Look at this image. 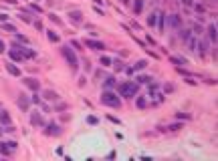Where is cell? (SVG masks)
<instances>
[{"mask_svg": "<svg viewBox=\"0 0 218 161\" xmlns=\"http://www.w3.org/2000/svg\"><path fill=\"white\" fill-rule=\"evenodd\" d=\"M154 22H156V14H154V16H149V18H147V24H154Z\"/></svg>", "mask_w": 218, "mask_h": 161, "instance_id": "44dd1931", "label": "cell"}, {"mask_svg": "<svg viewBox=\"0 0 218 161\" xmlns=\"http://www.w3.org/2000/svg\"><path fill=\"white\" fill-rule=\"evenodd\" d=\"M182 2H184L186 6H192V0H182Z\"/></svg>", "mask_w": 218, "mask_h": 161, "instance_id": "484cf974", "label": "cell"}, {"mask_svg": "<svg viewBox=\"0 0 218 161\" xmlns=\"http://www.w3.org/2000/svg\"><path fill=\"white\" fill-rule=\"evenodd\" d=\"M61 131H59V125H55V123H51V125H47V135H59Z\"/></svg>", "mask_w": 218, "mask_h": 161, "instance_id": "ba28073f", "label": "cell"}, {"mask_svg": "<svg viewBox=\"0 0 218 161\" xmlns=\"http://www.w3.org/2000/svg\"><path fill=\"white\" fill-rule=\"evenodd\" d=\"M69 16H71V20L75 22V24H79V22H81V12H79V10H75V12H71Z\"/></svg>", "mask_w": 218, "mask_h": 161, "instance_id": "30bf717a", "label": "cell"}, {"mask_svg": "<svg viewBox=\"0 0 218 161\" xmlns=\"http://www.w3.org/2000/svg\"><path fill=\"white\" fill-rule=\"evenodd\" d=\"M208 32H210V38H212V40H216V24H212V26L208 28Z\"/></svg>", "mask_w": 218, "mask_h": 161, "instance_id": "4fadbf2b", "label": "cell"}, {"mask_svg": "<svg viewBox=\"0 0 218 161\" xmlns=\"http://www.w3.org/2000/svg\"><path fill=\"white\" fill-rule=\"evenodd\" d=\"M101 62H103V64H105V66H109V62H111V60H109V58H107V57H103V58H101Z\"/></svg>", "mask_w": 218, "mask_h": 161, "instance_id": "ffe728a7", "label": "cell"}, {"mask_svg": "<svg viewBox=\"0 0 218 161\" xmlns=\"http://www.w3.org/2000/svg\"><path fill=\"white\" fill-rule=\"evenodd\" d=\"M30 123L32 125H45V121H42V117H40V115H32V117H30Z\"/></svg>", "mask_w": 218, "mask_h": 161, "instance_id": "9c48e42d", "label": "cell"}, {"mask_svg": "<svg viewBox=\"0 0 218 161\" xmlns=\"http://www.w3.org/2000/svg\"><path fill=\"white\" fill-rule=\"evenodd\" d=\"M45 99H49V101H55V99H57V93H53V91H47V93H45Z\"/></svg>", "mask_w": 218, "mask_h": 161, "instance_id": "7c38bea8", "label": "cell"}, {"mask_svg": "<svg viewBox=\"0 0 218 161\" xmlns=\"http://www.w3.org/2000/svg\"><path fill=\"white\" fill-rule=\"evenodd\" d=\"M0 123H2V125H10V115H8V111H0Z\"/></svg>", "mask_w": 218, "mask_h": 161, "instance_id": "8992f818", "label": "cell"}, {"mask_svg": "<svg viewBox=\"0 0 218 161\" xmlns=\"http://www.w3.org/2000/svg\"><path fill=\"white\" fill-rule=\"evenodd\" d=\"M4 28H6V30H10V32H14V30H16L12 24H4Z\"/></svg>", "mask_w": 218, "mask_h": 161, "instance_id": "7402d4cb", "label": "cell"}, {"mask_svg": "<svg viewBox=\"0 0 218 161\" xmlns=\"http://www.w3.org/2000/svg\"><path fill=\"white\" fill-rule=\"evenodd\" d=\"M49 38H51L53 42H57V40H59V36H57V34H53V32H49Z\"/></svg>", "mask_w": 218, "mask_h": 161, "instance_id": "ac0fdd59", "label": "cell"}, {"mask_svg": "<svg viewBox=\"0 0 218 161\" xmlns=\"http://www.w3.org/2000/svg\"><path fill=\"white\" fill-rule=\"evenodd\" d=\"M63 55H65V58L69 60V64H71V68H73V71H77L79 62H77V57H75V53H73L69 47H65V49H63Z\"/></svg>", "mask_w": 218, "mask_h": 161, "instance_id": "3957f363", "label": "cell"}, {"mask_svg": "<svg viewBox=\"0 0 218 161\" xmlns=\"http://www.w3.org/2000/svg\"><path fill=\"white\" fill-rule=\"evenodd\" d=\"M101 103L103 105H109V107H115V109H119V105H121L119 97L115 93H111V91H105V93L101 95Z\"/></svg>", "mask_w": 218, "mask_h": 161, "instance_id": "6da1fadb", "label": "cell"}, {"mask_svg": "<svg viewBox=\"0 0 218 161\" xmlns=\"http://www.w3.org/2000/svg\"><path fill=\"white\" fill-rule=\"evenodd\" d=\"M6 18H8V16H6V14H0V22H4V20H6Z\"/></svg>", "mask_w": 218, "mask_h": 161, "instance_id": "4316f807", "label": "cell"}, {"mask_svg": "<svg viewBox=\"0 0 218 161\" xmlns=\"http://www.w3.org/2000/svg\"><path fill=\"white\" fill-rule=\"evenodd\" d=\"M14 149H16V143H14V141H10V143H0V153H4V155H10Z\"/></svg>", "mask_w": 218, "mask_h": 161, "instance_id": "277c9868", "label": "cell"}, {"mask_svg": "<svg viewBox=\"0 0 218 161\" xmlns=\"http://www.w3.org/2000/svg\"><path fill=\"white\" fill-rule=\"evenodd\" d=\"M24 85H26V87H30L32 91H36V89H38V81H36V79H30V77H28V79H24Z\"/></svg>", "mask_w": 218, "mask_h": 161, "instance_id": "52a82bcc", "label": "cell"}, {"mask_svg": "<svg viewBox=\"0 0 218 161\" xmlns=\"http://www.w3.org/2000/svg\"><path fill=\"white\" fill-rule=\"evenodd\" d=\"M135 93H137V85H133V83L119 85V95L121 97H135Z\"/></svg>", "mask_w": 218, "mask_h": 161, "instance_id": "7a4b0ae2", "label": "cell"}, {"mask_svg": "<svg viewBox=\"0 0 218 161\" xmlns=\"http://www.w3.org/2000/svg\"><path fill=\"white\" fill-rule=\"evenodd\" d=\"M4 49H6V47H4V42L0 40V53H4Z\"/></svg>", "mask_w": 218, "mask_h": 161, "instance_id": "d4e9b609", "label": "cell"}, {"mask_svg": "<svg viewBox=\"0 0 218 161\" xmlns=\"http://www.w3.org/2000/svg\"><path fill=\"white\" fill-rule=\"evenodd\" d=\"M18 107H22V109H28V101L20 97V99H18Z\"/></svg>", "mask_w": 218, "mask_h": 161, "instance_id": "5bb4252c", "label": "cell"}, {"mask_svg": "<svg viewBox=\"0 0 218 161\" xmlns=\"http://www.w3.org/2000/svg\"><path fill=\"white\" fill-rule=\"evenodd\" d=\"M170 22H172V24H174V26H180V18H178L176 14H172V18H170Z\"/></svg>", "mask_w": 218, "mask_h": 161, "instance_id": "9a60e30c", "label": "cell"}, {"mask_svg": "<svg viewBox=\"0 0 218 161\" xmlns=\"http://www.w3.org/2000/svg\"><path fill=\"white\" fill-rule=\"evenodd\" d=\"M137 107H145V99H137Z\"/></svg>", "mask_w": 218, "mask_h": 161, "instance_id": "cb8c5ba5", "label": "cell"}, {"mask_svg": "<svg viewBox=\"0 0 218 161\" xmlns=\"http://www.w3.org/2000/svg\"><path fill=\"white\" fill-rule=\"evenodd\" d=\"M137 81H139V83H147V81H151V79H149V77H139Z\"/></svg>", "mask_w": 218, "mask_h": 161, "instance_id": "603a6c76", "label": "cell"}, {"mask_svg": "<svg viewBox=\"0 0 218 161\" xmlns=\"http://www.w3.org/2000/svg\"><path fill=\"white\" fill-rule=\"evenodd\" d=\"M6 68H8V73H10V75H16V77L20 75V71H18V68H16L12 62H8V64H6Z\"/></svg>", "mask_w": 218, "mask_h": 161, "instance_id": "8fae6325", "label": "cell"}, {"mask_svg": "<svg viewBox=\"0 0 218 161\" xmlns=\"http://www.w3.org/2000/svg\"><path fill=\"white\" fill-rule=\"evenodd\" d=\"M113 85H115V79H111V77H109V79L105 81V87H107V89H111Z\"/></svg>", "mask_w": 218, "mask_h": 161, "instance_id": "2e32d148", "label": "cell"}, {"mask_svg": "<svg viewBox=\"0 0 218 161\" xmlns=\"http://www.w3.org/2000/svg\"><path fill=\"white\" fill-rule=\"evenodd\" d=\"M141 8H143V2L141 0H135V12H141Z\"/></svg>", "mask_w": 218, "mask_h": 161, "instance_id": "e0dca14e", "label": "cell"}, {"mask_svg": "<svg viewBox=\"0 0 218 161\" xmlns=\"http://www.w3.org/2000/svg\"><path fill=\"white\" fill-rule=\"evenodd\" d=\"M145 64H147V62H145V60H139V62H137V64H135V68H143V66H145Z\"/></svg>", "mask_w": 218, "mask_h": 161, "instance_id": "d6986e66", "label": "cell"}, {"mask_svg": "<svg viewBox=\"0 0 218 161\" xmlns=\"http://www.w3.org/2000/svg\"><path fill=\"white\" fill-rule=\"evenodd\" d=\"M85 47L99 51V49H103V42H99V40H85Z\"/></svg>", "mask_w": 218, "mask_h": 161, "instance_id": "5b68a950", "label": "cell"}]
</instances>
